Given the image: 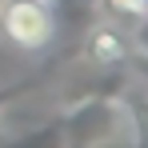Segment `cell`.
Masks as SVG:
<instances>
[{"mask_svg":"<svg viewBox=\"0 0 148 148\" xmlns=\"http://www.w3.org/2000/svg\"><path fill=\"white\" fill-rule=\"evenodd\" d=\"M0 36L20 52H40L56 40V12L48 0H0Z\"/></svg>","mask_w":148,"mask_h":148,"instance_id":"cell-1","label":"cell"},{"mask_svg":"<svg viewBox=\"0 0 148 148\" xmlns=\"http://www.w3.org/2000/svg\"><path fill=\"white\" fill-rule=\"evenodd\" d=\"M84 52H88V60L100 64V68L124 64V60H128V36H124L120 28H112V24H96L88 32V40H84Z\"/></svg>","mask_w":148,"mask_h":148,"instance_id":"cell-2","label":"cell"},{"mask_svg":"<svg viewBox=\"0 0 148 148\" xmlns=\"http://www.w3.org/2000/svg\"><path fill=\"white\" fill-rule=\"evenodd\" d=\"M132 64H136V68H140V76L148 80V52H140V56H132Z\"/></svg>","mask_w":148,"mask_h":148,"instance_id":"cell-3","label":"cell"}]
</instances>
